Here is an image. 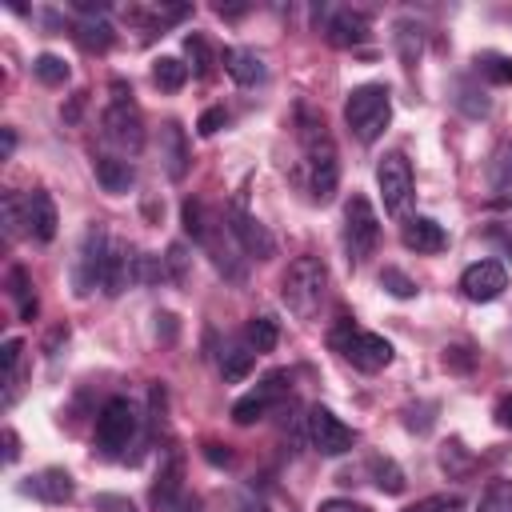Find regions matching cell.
<instances>
[{
    "label": "cell",
    "instance_id": "obj_47",
    "mask_svg": "<svg viewBox=\"0 0 512 512\" xmlns=\"http://www.w3.org/2000/svg\"><path fill=\"white\" fill-rule=\"evenodd\" d=\"M452 500L448 496H424V500H416V504H408L404 512H444Z\"/></svg>",
    "mask_w": 512,
    "mask_h": 512
},
{
    "label": "cell",
    "instance_id": "obj_33",
    "mask_svg": "<svg viewBox=\"0 0 512 512\" xmlns=\"http://www.w3.org/2000/svg\"><path fill=\"white\" fill-rule=\"evenodd\" d=\"M380 288H384L388 296H396V300H412V296H416V284H412L400 268H384V272H380Z\"/></svg>",
    "mask_w": 512,
    "mask_h": 512
},
{
    "label": "cell",
    "instance_id": "obj_39",
    "mask_svg": "<svg viewBox=\"0 0 512 512\" xmlns=\"http://www.w3.org/2000/svg\"><path fill=\"white\" fill-rule=\"evenodd\" d=\"M164 264H168V272H172V280H176V284H184V280H188V248H184V244H172V248H168V256H164Z\"/></svg>",
    "mask_w": 512,
    "mask_h": 512
},
{
    "label": "cell",
    "instance_id": "obj_18",
    "mask_svg": "<svg viewBox=\"0 0 512 512\" xmlns=\"http://www.w3.org/2000/svg\"><path fill=\"white\" fill-rule=\"evenodd\" d=\"M324 32H328V40L336 48H352V44H364L368 40L372 20L364 12H356V8H340V12H332V20H328Z\"/></svg>",
    "mask_w": 512,
    "mask_h": 512
},
{
    "label": "cell",
    "instance_id": "obj_31",
    "mask_svg": "<svg viewBox=\"0 0 512 512\" xmlns=\"http://www.w3.org/2000/svg\"><path fill=\"white\" fill-rule=\"evenodd\" d=\"M476 512H512V480H496V484H488V492L480 496Z\"/></svg>",
    "mask_w": 512,
    "mask_h": 512
},
{
    "label": "cell",
    "instance_id": "obj_25",
    "mask_svg": "<svg viewBox=\"0 0 512 512\" xmlns=\"http://www.w3.org/2000/svg\"><path fill=\"white\" fill-rule=\"evenodd\" d=\"M152 80H156V88H164V92H180L184 80H188V64H180L176 56H160V60L152 64Z\"/></svg>",
    "mask_w": 512,
    "mask_h": 512
},
{
    "label": "cell",
    "instance_id": "obj_7",
    "mask_svg": "<svg viewBox=\"0 0 512 512\" xmlns=\"http://www.w3.org/2000/svg\"><path fill=\"white\" fill-rule=\"evenodd\" d=\"M376 188H380V200H384V212L392 216H404L408 204H412V164L404 152H384L376 160Z\"/></svg>",
    "mask_w": 512,
    "mask_h": 512
},
{
    "label": "cell",
    "instance_id": "obj_29",
    "mask_svg": "<svg viewBox=\"0 0 512 512\" xmlns=\"http://www.w3.org/2000/svg\"><path fill=\"white\" fill-rule=\"evenodd\" d=\"M76 40H80L84 48L104 52V48L112 44V28H108L104 20H80V24H76Z\"/></svg>",
    "mask_w": 512,
    "mask_h": 512
},
{
    "label": "cell",
    "instance_id": "obj_22",
    "mask_svg": "<svg viewBox=\"0 0 512 512\" xmlns=\"http://www.w3.org/2000/svg\"><path fill=\"white\" fill-rule=\"evenodd\" d=\"M224 68H228V76H232L236 84H244V88H252V84L264 80V60H260L256 52H248V48H228V52H224Z\"/></svg>",
    "mask_w": 512,
    "mask_h": 512
},
{
    "label": "cell",
    "instance_id": "obj_50",
    "mask_svg": "<svg viewBox=\"0 0 512 512\" xmlns=\"http://www.w3.org/2000/svg\"><path fill=\"white\" fill-rule=\"evenodd\" d=\"M496 424H500V428H512V396L496 404Z\"/></svg>",
    "mask_w": 512,
    "mask_h": 512
},
{
    "label": "cell",
    "instance_id": "obj_45",
    "mask_svg": "<svg viewBox=\"0 0 512 512\" xmlns=\"http://www.w3.org/2000/svg\"><path fill=\"white\" fill-rule=\"evenodd\" d=\"M440 464H444V468H468V456H464V448H460V440H452V444H444V452H440Z\"/></svg>",
    "mask_w": 512,
    "mask_h": 512
},
{
    "label": "cell",
    "instance_id": "obj_24",
    "mask_svg": "<svg viewBox=\"0 0 512 512\" xmlns=\"http://www.w3.org/2000/svg\"><path fill=\"white\" fill-rule=\"evenodd\" d=\"M368 472H372V480H376L380 492H388V496L404 492V472H400V464L392 456H372L368 460Z\"/></svg>",
    "mask_w": 512,
    "mask_h": 512
},
{
    "label": "cell",
    "instance_id": "obj_12",
    "mask_svg": "<svg viewBox=\"0 0 512 512\" xmlns=\"http://www.w3.org/2000/svg\"><path fill=\"white\" fill-rule=\"evenodd\" d=\"M284 392H288V372L264 376L248 396H240V400L232 404V420H236V424H256L260 416H268V408H272Z\"/></svg>",
    "mask_w": 512,
    "mask_h": 512
},
{
    "label": "cell",
    "instance_id": "obj_40",
    "mask_svg": "<svg viewBox=\"0 0 512 512\" xmlns=\"http://www.w3.org/2000/svg\"><path fill=\"white\" fill-rule=\"evenodd\" d=\"M92 508H96V512H136V504H132L128 496H116V492H96Z\"/></svg>",
    "mask_w": 512,
    "mask_h": 512
},
{
    "label": "cell",
    "instance_id": "obj_30",
    "mask_svg": "<svg viewBox=\"0 0 512 512\" xmlns=\"http://www.w3.org/2000/svg\"><path fill=\"white\" fill-rule=\"evenodd\" d=\"M0 212H4V232H8V240L20 236V228H28V212H24V200H20L16 192H4Z\"/></svg>",
    "mask_w": 512,
    "mask_h": 512
},
{
    "label": "cell",
    "instance_id": "obj_1",
    "mask_svg": "<svg viewBox=\"0 0 512 512\" xmlns=\"http://www.w3.org/2000/svg\"><path fill=\"white\" fill-rule=\"evenodd\" d=\"M300 144H304L308 192H312V200L328 204L340 184V156H336V144H332L324 120H316L308 108H300Z\"/></svg>",
    "mask_w": 512,
    "mask_h": 512
},
{
    "label": "cell",
    "instance_id": "obj_20",
    "mask_svg": "<svg viewBox=\"0 0 512 512\" xmlns=\"http://www.w3.org/2000/svg\"><path fill=\"white\" fill-rule=\"evenodd\" d=\"M24 492L40 496L44 504H64V500H72V476H68L64 468H44V472L28 476Z\"/></svg>",
    "mask_w": 512,
    "mask_h": 512
},
{
    "label": "cell",
    "instance_id": "obj_14",
    "mask_svg": "<svg viewBox=\"0 0 512 512\" xmlns=\"http://www.w3.org/2000/svg\"><path fill=\"white\" fill-rule=\"evenodd\" d=\"M208 256H212V264L224 272V280H232V284H240L244 280V264L236 260V236L232 232H224V224H216V220H208V228H204V236L196 240Z\"/></svg>",
    "mask_w": 512,
    "mask_h": 512
},
{
    "label": "cell",
    "instance_id": "obj_5",
    "mask_svg": "<svg viewBox=\"0 0 512 512\" xmlns=\"http://www.w3.org/2000/svg\"><path fill=\"white\" fill-rule=\"evenodd\" d=\"M380 244V220L368 204V196H352L344 204V248H348V260L352 264H364Z\"/></svg>",
    "mask_w": 512,
    "mask_h": 512
},
{
    "label": "cell",
    "instance_id": "obj_13",
    "mask_svg": "<svg viewBox=\"0 0 512 512\" xmlns=\"http://www.w3.org/2000/svg\"><path fill=\"white\" fill-rule=\"evenodd\" d=\"M460 288H464V296H468V300L488 304V300H496V296L508 288V272H504V264H500V260H476V264H468V268H464Z\"/></svg>",
    "mask_w": 512,
    "mask_h": 512
},
{
    "label": "cell",
    "instance_id": "obj_27",
    "mask_svg": "<svg viewBox=\"0 0 512 512\" xmlns=\"http://www.w3.org/2000/svg\"><path fill=\"white\" fill-rule=\"evenodd\" d=\"M488 180H492V188H512V140H504L496 152H492V160H488Z\"/></svg>",
    "mask_w": 512,
    "mask_h": 512
},
{
    "label": "cell",
    "instance_id": "obj_17",
    "mask_svg": "<svg viewBox=\"0 0 512 512\" xmlns=\"http://www.w3.org/2000/svg\"><path fill=\"white\" fill-rule=\"evenodd\" d=\"M188 160H192L188 136H184V128H180L176 120H168V124L160 128V164H164V172H168L172 180H184Z\"/></svg>",
    "mask_w": 512,
    "mask_h": 512
},
{
    "label": "cell",
    "instance_id": "obj_38",
    "mask_svg": "<svg viewBox=\"0 0 512 512\" xmlns=\"http://www.w3.org/2000/svg\"><path fill=\"white\" fill-rule=\"evenodd\" d=\"M456 92H460V96H456V104H460L468 116H488V96H484V92H476L472 84H460Z\"/></svg>",
    "mask_w": 512,
    "mask_h": 512
},
{
    "label": "cell",
    "instance_id": "obj_21",
    "mask_svg": "<svg viewBox=\"0 0 512 512\" xmlns=\"http://www.w3.org/2000/svg\"><path fill=\"white\" fill-rule=\"evenodd\" d=\"M92 168H96L100 188H104V192H112V196H120V192H128V188L136 184L132 164H128V160H120V156H96V160H92Z\"/></svg>",
    "mask_w": 512,
    "mask_h": 512
},
{
    "label": "cell",
    "instance_id": "obj_16",
    "mask_svg": "<svg viewBox=\"0 0 512 512\" xmlns=\"http://www.w3.org/2000/svg\"><path fill=\"white\" fill-rule=\"evenodd\" d=\"M136 280V256H132V248L124 244V240H108V256H104V280H100V288L108 292V296H120L128 284Z\"/></svg>",
    "mask_w": 512,
    "mask_h": 512
},
{
    "label": "cell",
    "instance_id": "obj_10",
    "mask_svg": "<svg viewBox=\"0 0 512 512\" xmlns=\"http://www.w3.org/2000/svg\"><path fill=\"white\" fill-rule=\"evenodd\" d=\"M308 444L320 452V456H344L352 444H356V432L324 404L308 408Z\"/></svg>",
    "mask_w": 512,
    "mask_h": 512
},
{
    "label": "cell",
    "instance_id": "obj_4",
    "mask_svg": "<svg viewBox=\"0 0 512 512\" xmlns=\"http://www.w3.org/2000/svg\"><path fill=\"white\" fill-rule=\"evenodd\" d=\"M328 340H332V348H336L348 364H356L360 372H380V368L392 364V344H388L384 336H376V332L356 328L352 320H340Z\"/></svg>",
    "mask_w": 512,
    "mask_h": 512
},
{
    "label": "cell",
    "instance_id": "obj_11",
    "mask_svg": "<svg viewBox=\"0 0 512 512\" xmlns=\"http://www.w3.org/2000/svg\"><path fill=\"white\" fill-rule=\"evenodd\" d=\"M224 220H228V232L236 236V244H240L244 256H252V260H268V256H276V240H272V232H268L244 204H228Z\"/></svg>",
    "mask_w": 512,
    "mask_h": 512
},
{
    "label": "cell",
    "instance_id": "obj_32",
    "mask_svg": "<svg viewBox=\"0 0 512 512\" xmlns=\"http://www.w3.org/2000/svg\"><path fill=\"white\" fill-rule=\"evenodd\" d=\"M396 48H400L404 68H416V60H420V28H412V24H396Z\"/></svg>",
    "mask_w": 512,
    "mask_h": 512
},
{
    "label": "cell",
    "instance_id": "obj_37",
    "mask_svg": "<svg viewBox=\"0 0 512 512\" xmlns=\"http://www.w3.org/2000/svg\"><path fill=\"white\" fill-rule=\"evenodd\" d=\"M184 52H188V60L196 64V72H200V76H208V72H212V52H208L204 36H196V32H192V36L184 40Z\"/></svg>",
    "mask_w": 512,
    "mask_h": 512
},
{
    "label": "cell",
    "instance_id": "obj_46",
    "mask_svg": "<svg viewBox=\"0 0 512 512\" xmlns=\"http://www.w3.org/2000/svg\"><path fill=\"white\" fill-rule=\"evenodd\" d=\"M316 512H372V508L360 504V500H340V496H332V500H324Z\"/></svg>",
    "mask_w": 512,
    "mask_h": 512
},
{
    "label": "cell",
    "instance_id": "obj_8",
    "mask_svg": "<svg viewBox=\"0 0 512 512\" xmlns=\"http://www.w3.org/2000/svg\"><path fill=\"white\" fill-rule=\"evenodd\" d=\"M136 424H140L136 408L124 396H112L100 408V416H96V444H100V452L104 456H116L120 448H128V440L136 436Z\"/></svg>",
    "mask_w": 512,
    "mask_h": 512
},
{
    "label": "cell",
    "instance_id": "obj_41",
    "mask_svg": "<svg viewBox=\"0 0 512 512\" xmlns=\"http://www.w3.org/2000/svg\"><path fill=\"white\" fill-rule=\"evenodd\" d=\"M156 512H200V500L192 492H176L168 500H156Z\"/></svg>",
    "mask_w": 512,
    "mask_h": 512
},
{
    "label": "cell",
    "instance_id": "obj_48",
    "mask_svg": "<svg viewBox=\"0 0 512 512\" xmlns=\"http://www.w3.org/2000/svg\"><path fill=\"white\" fill-rule=\"evenodd\" d=\"M16 456H20V436H16V432H12V428H4V460H8V464H12V460H16Z\"/></svg>",
    "mask_w": 512,
    "mask_h": 512
},
{
    "label": "cell",
    "instance_id": "obj_3",
    "mask_svg": "<svg viewBox=\"0 0 512 512\" xmlns=\"http://www.w3.org/2000/svg\"><path fill=\"white\" fill-rule=\"evenodd\" d=\"M392 120V100H388V88L384 84H360L348 92L344 100V124L348 132L360 140V144H372L384 136Z\"/></svg>",
    "mask_w": 512,
    "mask_h": 512
},
{
    "label": "cell",
    "instance_id": "obj_49",
    "mask_svg": "<svg viewBox=\"0 0 512 512\" xmlns=\"http://www.w3.org/2000/svg\"><path fill=\"white\" fill-rule=\"evenodd\" d=\"M204 456H208V464H232V452L228 448L220 452V444H204Z\"/></svg>",
    "mask_w": 512,
    "mask_h": 512
},
{
    "label": "cell",
    "instance_id": "obj_9",
    "mask_svg": "<svg viewBox=\"0 0 512 512\" xmlns=\"http://www.w3.org/2000/svg\"><path fill=\"white\" fill-rule=\"evenodd\" d=\"M108 232L100 224H92L76 248V264H72V284H76V296H88L100 280H104V256H108Z\"/></svg>",
    "mask_w": 512,
    "mask_h": 512
},
{
    "label": "cell",
    "instance_id": "obj_23",
    "mask_svg": "<svg viewBox=\"0 0 512 512\" xmlns=\"http://www.w3.org/2000/svg\"><path fill=\"white\" fill-rule=\"evenodd\" d=\"M252 364H256V352H252L248 344H224V352H220V376H224L228 384L244 380V376L252 372Z\"/></svg>",
    "mask_w": 512,
    "mask_h": 512
},
{
    "label": "cell",
    "instance_id": "obj_26",
    "mask_svg": "<svg viewBox=\"0 0 512 512\" xmlns=\"http://www.w3.org/2000/svg\"><path fill=\"white\" fill-rule=\"evenodd\" d=\"M244 336H248V348L260 356V352H272V348H276L280 328H276V320H272V316H252Z\"/></svg>",
    "mask_w": 512,
    "mask_h": 512
},
{
    "label": "cell",
    "instance_id": "obj_28",
    "mask_svg": "<svg viewBox=\"0 0 512 512\" xmlns=\"http://www.w3.org/2000/svg\"><path fill=\"white\" fill-rule=\"evenodd\" d=\"M32 72H36V80H40V84H48V88H56V84H64V80H68V64H64L60 56H52V52L36 56V60H32Z\"/></svg>",
    "mask_w": 512,
    "mask_h": 512
},
{
    "label": "cell",
    "instance_id": "obj_19",
    "mask_svg": "<svg viewBox=\"0 0 512 512\" xmlns=\"http://www.w3.org/2000/svg\"><path fill=\"white\" fill-rule=\"evenodd\" d=\"M24 212H28V232L36 236V240H52L56 236V224H60V216H56V204H52V196L48 192H28L24 196Z\"/></svg>",
    "mask_w": 512,
    "mask_h": 512
},
{
    "label": "cell",
    "instance_id": "obj_43",
    "mask_svg": "<svg viewBox=\"0 0 512 512\" xmlns=\"http://www.w3.org/2000/svg\"><path fill=\"white\" fill-rule=\"evenodd\" d=\"M224 124H228V112H224V108H208V112L200 116L196 132H200V136H216V132H220Z\"/></svg>",
    "mask_w": 512,
    "mask_h": 512
},
{
    "label": "cell",
    "instance_id": "obj_2",
    "mask_svg": "<svg viewBox=\"0 0 512 512\" xmlns=\"http://www.w3.org/2000/svg\"><path fill=\"white\" fill-rule=\"evenodd\" d=\"M328 296V264L320 256H296L280 276V300L300 320H312Z\"/></svg>",
    "mask_w": 512,
    "mask_h": 512
},
{
    "label": "cell",
    "instance_id": "obj_36",
    "mask_svg": "<svg viewBox=\"0 0 512 512\" xmlns=\"http://www.w3.org/2000/svg\"><path fill=\"white\" fill-rule=\"evenodd\" d=\"M224 512H268V508H264V500H260L256 492L236 488V492L224 496Z\"/></svg>",
    "mask_w": 512,
    "mask_h": 512
},
{
    "label": "cell",
    "instance_id": "obj_42",
    "mask_svg": "<svg viewBox=\"0 0 512 512\" xmlns=\"http://www.w3.org/2000/svg\"><path fill=\"white\" fill-rule=\"evenodd\" d=\"M164 276V264L156 256H136V284H152Z\"/></svg>",
    "mask_w": 512,
    "mask_h": 512
},
{
    "label": "cell",
    "instance_id": "obj_34",
    "mask_svg": "<svg viewBox=\"0 0 512 512\" xmlns=\"http://www.w3.org/2000/svg\"><path fill=\"white\" fill-rule=\"evenodd\" d=\"M8 284H12L8 292L20 300V316L32 320V316H36V296H28V276H24V268H12V272H8Z\"/></svg>",
    "mask_w": 512,
    "mask_h": 512
},
{
    "label": "cell",
    "instance_id": "obj_35",
    "mask_svg": "<svg viewBox=\"0 0 512 512\" xmlns=\"http://www.w3.org/2000/svg\"><path fill=\"white\" fill-rule=\"evenodd\" d=\"M476 64H480V72H484L492 84H512V60H508V56H492V52H488V56H480Z\"/></svg>",
    "mask_w": 512,
    "mask_h": 512
},
{
    "label": "cell",
    "instance_id": "obj_15",
    "mask_svg": "<svg viewBox=\"0 0 512 512\" xmlns=\"http://www.w3.org/2000/svg\"><path fill=\"white\" fill-rule=\"evenodd\" d=\"M400 240L416 256H436V252L448 248V236H444V228L432 216H408L404 228H400Z\"/></svg>",
    "mask_w": 512,
    "mask_h": 512
},
{
    "label": "cell",
    "instance_id": "obj_44",
    "mask_svg": "<svg viewBox=\"0 0 512 512\" xmlns=\"http://www.w3.org/2000/svg\"><path fill=\"white\" fill-rule=\"evenodd\" d=\"M20 352H24V344H20V340H4V348H0V376L20 368Z\"/></svg>",
    "mask_w": 512,
    "mask_h": 512
},
{
    "label": "cell",
    "instance_id": "obj_6",
    "mask_svg": "<svg viewBox=\"0 0 512 512\" xmlns=\"http://www.w3.org/2000/svg\"><path fill=\"white\" fill-rule=\"evenodd\" d=\"M104 136L124 148V152H136L144 144V120H140V108L132 104V92L116 80L112 84V104L104 112Z\"/></svg>",
    "mask_w": 512,
    "mask_h": 512
}]
</instances>
